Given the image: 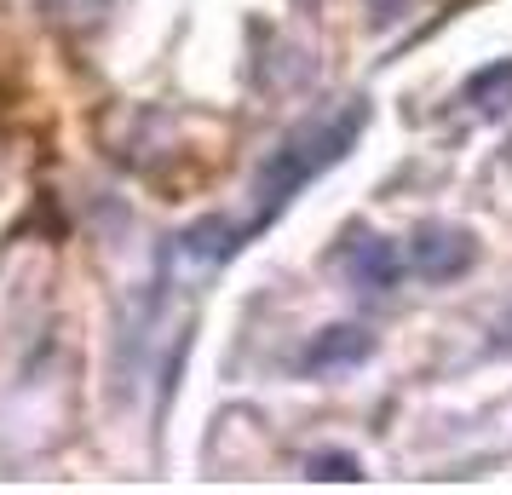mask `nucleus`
I'll list each match as a JSON object with an SVG mask.
<instances>
[{"instance_id": "nucleus-1", "label": "nucleus", "mask_w": 512, "mask_h": 495, "mask_svg": "<svg viewBox=\"0 0 512 495\" xmlns=\"http://www.w3.org/2000/svg\"><path fill=\"white\" fill-rule=\"evenodd\" d=\"M363 127H369V98H346L340 110H328V116L294 127V133H288L271 156H265V167H259L248 236H259L265 225H277L282 213H288V202H294V196H300L317 173H328V167L346 162L351 144L363 139Z\"/></svg>"}, {"instance_id": "nucleus-2", "label": "nucleus", "mask_w": 512, "mask_h": 495, "mask_svg": "<svg viewBox=\"0 0 512 495\" xmlns=\"http://www.w3.org/2000/svg\"><path fill=\"white\" fill-rule=\"evenodd\" d=\"M47 409H75V386H70V369H47V375H29L12 398L0 403V444L18 449V455H47L58 449L64 438L52 432Z\"/></svg>"}, {"instance_id": "nucleus-3", "label": "nucleus", "mask_w": 512, "mask_h": 495, "mask_svg": "<svg viewBox=\"0 0 512 495\" xmlns=\"http://www.w3.org/2000/svg\"><path fill=\"white\" fill-rule=\"evenodd\" d=\"M403 265L415 271L420 283H455L478 265V236L461 231V225H443V219H426L409 231V254Z\"/></svg>"}, {"instance_id": "nucleus-4", "label": "nucleus", "mask_w": 512, "mask_h": 495, "mask_svg": "<svg viewBox=\"0 0 512 495\" xmlns=\"http://www.w3.org/2000/svg\"><path fill=\"white\" fill-rule=\"evenodd\" d=\"M334 271L346 277L351 288H363V294H386V288L397 283V271H403V260H397V248L386 242V236L374 231H351L340 248H334Z\"/></svg>"}, {"instance_id": "nucleus-5", "label": "nucleus", "mask_w": 512, "mask_h": 495, "mask_svg": "<svg viewBox=\"0 0 512 495\" xmlns=\"http://www.w3.org/2000/svg\"><path fill=\"white\" fill-rule=\"evenodd\" d=\"M369 352H374L369 329H357V323H334V329L311 334V346L300 352V375H340V369H357Z\"/></svg>"}, {"instance_id": "nucleus-6", "label": "nucleus", "mask_w": 512, "mask_h": 495, "mask_svg": "<svg viewBox=\"0 0 512 495\" xmlns=\"http://www.w3.org/2000/svg\"><path fill=\"white\" fill-rule=\"evenodd\" d=\"M41 6V18H47L58 35H70V41H87V35H98V29L116 18L121 0H35Z\"/></svg>"}, {"instance_id": "nucleus-7", "label": "nucleus", "mask_w": 512, "mask_h": 495, "mask_svg": "<svg viewBox=\"0 0 512 495\" xmlns=\"http://www.w3.org/2000/svg\"><path fill=\"white\" fill-rule=\"evenodd\" d=\"M466 104L478 116H507L512 110V64H489L466 81Z\"/></svg>"}, {"instance_id": "nucleus-8", "label": "nucleus", "mask_w": 512, "mask_h": 495, "mask_svg": "<svg viewBox=\"0 0 512 495\" xmlns=\"http://www.w3.org/2000/svg\"><path fill=\"white\" fill-rule=\"evenodd\" d=\"M305 478H317V484H357L363 478V467H357V455H346V449H317V455H305Z\"/></svg>"}, {"instance_id": "nucleus-9", "label": "nucleus", "mask_w": 512, "mask_h": 495, "mask_svg": "<svg viewBox=\"0 0 512 495\" xmlns=\"http://www.w3.org/2000/svg\"><path fill=\"white\" fill-rule=\"evenodd\" d=\"M24 98V58L12 41H0V104H18Z\"/></svg>"}, {"instance_id": "nucleus-10", "label": "nucleus", "mask_w": 512, "mask_h": 495, "mask_svg": "<svg viewBox=\"0 0 512 495\" xmlns=\"http://www.w3.org/2000/svg\"><path fill=\"white\" fill-rule=\"evenodd\" d=\"M374 6V18H380V24H386V18H397V12H403V0H369Z\"/></svg>"}, {"instance_id": "nucleus-11", "label": "nucleus", "mask_w": 512, "mask_h": 495, "mask_svg": "<svg viewBox=\"0 0 512 495\" xmlns=\"http://www.w3.org/2000/svg\"><path fill=\"white\" fill-rule=\"evenodd\" d=\"M294 6H323V0H294Z\"/></svg>"}]
</instances>
